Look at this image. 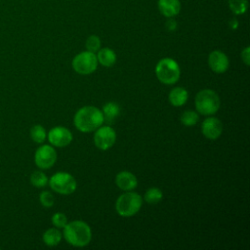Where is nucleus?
<instances>
[{
    "label": "nucleus",
    "instance_id": "10",
    "mask_svg": "<svg viewBox=\"0 0 250 250\" xmlns=\"http://www.w3.org/2000/svg\"><path fill=\"white\" fill-rule=\"evenodd\" d=\"M47 138L49 143L56 147H64L68 146L72 141L71 132L62 126H57L52 128L48 134Z\"/></svg>",
    "mask_w": 250,
    "mask_h": 250
},
{
    "label": "nucleus",
    "instance_id": "7",
    "mask_svg": "<svg viewBox=\"0 0 250 250\" xmlns=\"http://www.w3.org/2000/svg\"><path fill=\"white\" fill-rule=\"evenodd\" d=\"M98 60L95 53L84 51L76 55L72 60V67L75 72L88 75L93 73L98 66Z\"/></svg>",
    "mask_w": 250,
    "mask_h": 250
},
{
    "label": "nucleus",
    "instance_id": "11",
    "mask_svg": "<svg viewBox=\"0 0 250 250\" xmlns=\"http://www.w3.org/2000/svg\"><path fill=\"white\" fill-rule=\"evenodd\" d=\"M208 64L211 70L216 73H224L228 70L229 61L228 56L222 51L215 50L208 56Z\"/></svg>",
    "mask_w": 250,
    "mask_h": 250
},
{
    "label": "nucleus",
    "instance_id": "4",
    "mask_svg": "<svg viewBox=\"0 0 250 250\" xmlns=\"http://www.w3.org/2000/svg\"><path fill=\"white\" fill-rule=\"evenodd\" d=\"M155 74L158 80L166 85L175 84L181 75L178 62L171 58L161 59L155 66Z\"/></svg>",
    "mask_w": 250,
    "mask_h": 250
},
{
    "label": "nucleus",
    "instance_id": "13",
    "mask_svg": "<svg viewBox=\"0 0 250 250\" xmlns=\"http://www.w3.org/2000/svg\"><path fill=\"white\" fill-rule=\"evenodd\" d=\"M116 186L125 191L133 190L138 186L137 178L129 171H121L115 177Z\"/></svg>",
    "mask_w": 250,
    "mask_h": 250
},
{
    "label": "nucleus",
    "instance_id": "23",
    "mask_svg": "<svg viewBox=\"0 0 250 250\" xmlns=\"http://www.w3.org/2000/svg\"><path fill=\"white\" fill-rule=\"evenodd\" d=\"M199 116L197 112L193 110H186L181 115V122L188 127H191L197 123Z\"/></svg>",
    "mask_w": 250,
    "mask_h": 250
},
{
    "label": "nucleus",
    "instance_id": "16",
    "mask_svg": "<svg viewBox=\"0 0 250 250\" xmlns=\"http://www.w3.org/2000/svg\"><path fill=\"white\" fill-rule=\"evenodd\" d=\"M97 60L102 65L109 67L112 66L116 62V55L113 50L109 48H102L98 51Z\"/></svg>",
    "mask_w": 250,
    "mask_h": 250
},
{
    "label": "nucleus",
    "instance_id": "26",
    "mask_svg": "<svg viewBox=\"0 0 250 250\" xmlns=\"http://www.w3.org/2000/svg\"><path fill=\"white\" fill-rule=\"evenodd\" d=\"M52 224L57 229H63L67 224V218L63 213L58 212L52 216Z\"/></svg>",
    "mask_w": 250,
    "mask_h": 250
},
{
    "label": "nucleus",
    "instance_id": "17",
    "mask_svg": "<svg viewBox=\"0 0 250 250\" xmlns=\"http://www.w3.org/2000/svg\"><path fill=\"white\" fill-rule=\"evenodd\" d=\"M102 113L104 116V121L106 123H112L120 114V106L113 102L106 103L103 106Z\"/></svg>",
    "mask_w": 250,
    "mask_h": 250
},
{
    "label": "nucleus",
    "instance_id": "21",
    "mask_svg": "<svg viewBox=\"0 0 250 250\" xmlns=\"http://www.w3.org/2000/svg\"><path fill=\"white\" fill-rule=\"evenodd\" d=\"M162 197H163V193L161 189L154 187L148 188L144 195L146 202L148 204H157L162 199Z\"/></svg>",
    "mask_w": 250,
    "mask_h": 250
},
{
    "label": "nucleus",
    "instance_id": "27",
    "mask_svg": "<svg viewBox=\"0 0 250 250\" xmlns=\"http://www.w3.org/2000/svg\"><path fill=\"white\" fill-rule=\"evenodd\" d=\"M250 48L249 47H246L242 52H241V59L243 61V62L246 64V65H249L250 64Z\"/></svg>",
    "mask_w": 250,
    "mask_h": 250
},
{
    "label": "nucleus",
    "instance_id": "5",
    "mask_svg": "<svg viewBox=\"0 0 250 250\" xmlns=\"http://www.w3.org/2000/svg\"><path fill=\"white\" fill-rule=\"evenodd\" d=\"M143 204L141 195L132 190L122 193L115 202V210L122 217H132L139 212Z\"/></svg>",
    "mask_w": 250,
    "mask_h": 250
},
{
    "label": "nucleus",
    "instance_id": "29",
    "mask_svg": "<svg viewBox=\"0 0 250 250\" xmlns=\"http://www.w3.org/2000/svg\"><path fill=\"white\" fill-rule=\"evenodd\" d=\"M231 23H232V24H230V27H231V28H236V26H237V21H236L235 20H231Z\"/></svg>",
    "mask_w": 250,
    "mask_h": 250
},
{
    "label": "nucleus",
    "instance_id": "22",
    "mask_svg": "<svg viewBox=\"0 0 250 250\" xmlns=\"http://www.w3.org/2000/svg\"><path fill=\"white\" fill-rule=\"evenodd\" d=\"M229 6L231 12L235 15H242L247 11V0H229Z\"/></svg>",
    "mask_w": 250,
    "mask_h": 250
},
{
    "label": "nucleus",
    "instance_id": "12",
    "mask_svg": "<svg viewBox=\"0 0 250 250\" xmlns=\"http://www.w3.org/2000/svg\"><path fill=\"white\" fill-rule=\"evenodd\" d=\"M223 131L222 122L216 117H207L201 124L202 134L209 140L218 139Z\"/></svg>",
    "mask_w": 250,
    "mask_h": 250
},
{
    "label": "nucleus",
    "instance_id": "18",
    "mask_svg": "<svg viewBox=\"0 0 250 250\" xmlns=\"http://www.w3.org/2000/svg\"><path fill=\"white\" fill-rule=\"evenodd\" d=\"M62 237V232L57 228L48 229L43 233V236H42L43 242L47 246H50V247L58 245L61 242Z\"/></svg>",
    "mask_w": 250,
    "mask_h": 250
},
{
    "label": "nucleus",
    "instance_id": "1",
    "mask_svg": "<svg viewBox=\"0 0 250 250\" xmlns=\"http://www.w3.org/2000/svg\"><path fill=\"white\" fill-rule=\"evenodd\" d=\"M73 122L76 129L80 132L89 133L97 130L104 121L100 108L93 105H86L76 111Z\"/></svg>",
    "mask_w": 250,
    "mask_h": 250
},
{
    "label": "nucleus",
    "instance_id": "14",
    "mask_svg": "<svg viewBox=\"0 0 250 250\" xmlns=\"http://www.w3.org/2000/svg\"><path fill=\"white\" fill-rule=\"evenodd\" d=\"M158 9L166 18H173L181 11L180 0H158Z\"/></svg>",
    "mask_w": 250,
    "mask_h": 250
},
{
    "label": "nucleus",
    "instance_id": "15",
    "mask_svg": "<svg viewBox=\"0 0 250 250\" xmlns=\"http://www.w3.org/2000/svg\"><path fill=\"white\" fill-rule=\"evenodd\" d=\"M169 102L174 106L184 105L188 98V91L183 87H176L169 93Z\"/></svg>",
    "mask_w": 250,
    "mask_h": 250
},
{
    "label": "nucleus",
    "instance_id": "24",
    "mask_svg": "<svg viewBox=\"0 0 250 250\" xmlns=\"http://www.w3.org/2000/svg\"><path fill=\"white\" fill-rule=\"evenodd\" d=\"M85 45L87 51L96 53L101 49V39L97 35H90L87 38Z\"/></svg>",
    "mask_w": 250,
    "mask_h": 250
},
{
    "label": "nucleus",
    "instance_id": "6",
    "mask_svg": "<svg viewBox=\"0 0 250 250\" xmlns=\"http://www.w3.org/2000/svg\"><path fill=\"white\" fill-rule=\"evenodd\" d=\"M48 184L55 192L63 195L71 194L75 191L77 187V183L74 177L65 172H58L54 174L49 179Z\"/></svg>",
    "mask_w": 250,
    "mask_h": 250
},
{
    "label": "nucleus",
    "instance_id": "25",
    "mask_svg": "<svg viewBox=\"0 0 250 250\" xmlns=\"http://www.w3.org/2000/svg\"><path fill=\"white\" fill-rule=\"evenodd\" d=\"M39 201L42 206L46 208H50L55 203L54 195L49 190H43L39 195Z\"/></svg>",
    "mask_w": 250,
    "mask_h": 250
},
{
    "label": "nucleus",
    "instance_id": "19",
    "mask_svg": "<svg viewBox=\"0 0 250 250\" xmlns=\"http://www.w3.org/2000/svg\"><path fill=\"white\" fill-rule=\"evenodd\" d=\"M29 135L31 140L36 144H42L47 138V132L45 128L40 124H35L30 128Z\"/></svg>",
    "mask_w": 250,
    "mask_h": 250
},
{
    "label": "nucleus",
    "instance_id": "2",
    "mask_svg": "<svg viewBox=\"0 0 250 250\" xmlns=\"http://www.w3.org/2000/svg\"><path fill=\"white\" fill-rule=\"evenodd\" d=\"M63 237L67 243L75 247H84L92 238V231L88 224L83 221H72L63 228Z\"/></svg>",
    "mask_w": 250,
    "mask_h": 250
},
{
    "label": "nucleus",
    "instance_id": "3",
    "mask_svg": "<svg viewBox=\"0 0 250 250\" xmlns=\"http://www.w3.org/2000/svg\"><path fill=\"white\" fill-rule=\"evenodd\" d=\"M196 110L203 115H212L220 108V98L218 94L211 89L199 91L194 99Z\"/></svg>",
    "mask_w": 250,
    "mask_h": 250
},
{
    "label": "nucleus",
    "instance_id": "8",
    "mask_svg": "<svg viewBox=\"0 0 250 250\" xmlns=\"http://www.w3.org/2000/svg\"><path fill=\"white\" fill-rule=\"evenodd\" d=\"M57 161V151L50 145L39 146L34 153V162L42 170L50 169Z\"/></svg>",
    "mask_w": 250,
    "mask_h": 250
},
{
    "label": "nucleus",
    "instance_id": "28",
    "mask_svg": "<svg viewBox=\"0 0 250 250\" xmlns=\"http://www.w3.org/2000/svg\"><path fill=\"white\" fill-rule=\"evenodd\" d=\"M166 28L169 30V31H174L177 27V22L175 20L173 19H169L167 21H166Z\"/></svg>",
    "mask_w": 250,
    "mask_h": 250
},
{
    "label": "nucleus",
    "instance_id": "20",
    "mask_svg": "<svg viewBox=\"0 0 250 250\" xmlns=\"http://www.w3.org/2000/svg\"><path fill=\"white\" fill-rule=\"evenodd\" d=\"M49 179L47 175L42 171H34L30 175V184L38 188H44L47 186Z\"/></svg>",
    "mask_w": 250,
    "mask_h": 250
},
{
    "label": "nucleus",
    "instance_id": "9",
    "mask_svg": "<svg viewBox=\"0 0 250 250\" xmlns=\"http://www.w3.org/2000/svg\"><path fill=\"white\" fill-rule=\"evenodd\" d=\"M94 144L101 150L109 149L116 141V133L110 126H100L95 130Z\"/></svg>",
    "mask_w": 250,
    "mask_h": 250
}]
</instances>
